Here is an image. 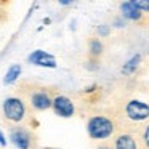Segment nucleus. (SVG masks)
<instances>
[{
  "label": "nucleus",
  "mask_w": 149,
  "mask_h": 149,
  "mask_svg": "<svg viewBox=\"0 0 149 149\" xmlns=\"http://www.w3.org/2000/svg\"><path fill=\"white\" fill-rule=\"evenodd\" d=\"M19 91V98L26 103V106H29L32 111H39V112L50 109L53 98L56 96L53 88L40 84H31V82H26V84L21 85Z\"/></svg>",
  "instance_id": "1"
},
{
  "label": "nucleus",
  "mask_w": 149,
  "mask_h": 149,
  "mask_svg": "<svg viewBox=\"0 0 149 149\" xmlns=\"http://www.w3.org/2000/svg\"><path fill=\"white\" fill-rule=\"evenodd\" d=\"M2 111H3L5 119L10 123H13V125H19V123L23 125L27 120V114H29L26 103L19 96H8L3 101Z\"/></svg>",
  "instance_id": "2"
},
{
  "label": "nucleus",
  "mask_w": 149,
  "mask_h": 149,
  "mask_svg": "<svg viewBox=\"0 0 149 149\" xmlns=\"http://www.w3.org/2000/svg\"><path fill=\"white\" fill-rule=\"evenodd\" d=\"M87 132L93 139H106L114 135L116 123L111 117L106 116H93L87 123Z\"/></svg>",
  "instance_id": "3"
},
{
  "label": "nucleus",
  "mask_w": 149,
  "mask_h": 149,
  "mask_svg": "<svg viewBox=\"0 0 149 149\" xmlns=\"http://www.w3.org/2000/svg\"><path fill=\"white\" fill-rule=\"evenodd\" d=\"M10 139L19 149H32L36 146V136H34V133L23 125L10 127Z\"/></svg>",
  "instance_id": "4"
},
{
  "label": "nucleus",
  "mask_w": 149,
  "mask_h": 149,
  "mask_svg": "<svg viewBox=\"0 0 149 149\" xmlns=\"http://www.w3.org/2000/svg\"><path fill=\"white\" fill-rule=\"evenodd\" d=\"M125 114L132 122H144L149 119V104L132 100L125 104Z\"/></svg>",
  "instance_id": "5"
},
{
  "label": "nucleus",
  "mask_w": 149,
  "mask_h": 149,
  "mask_svg": "<svg viewBox=\"0 0 149 149\" xmlns=\"http://www.w3.org/2000/svg\"><path fill=\"white\" fill-rule=\"evenodd\" d=\"M114 149H144V146L139 141L138 133L123 132L116 136V139H114Z\"/></svg>",
  "instance_id": "6"
},
{
  "label": "nucleus",
  "mask_w": 149,
  "mask_h": 149,
  "mask_svg": "<svg viewBox=\"0 0 149 149\" xmlns=\"http://www.w3.org/2000/svg\"><path fill=\"white\" fill-rule=\"evenodd\" d=\"M52 109L59 117H72L75 112V106L72 100H69L64 95H56L52 101Z\"/></svg>",
  "instance_id": "7"
},
{
  "label": "nucleus",
  "mask_w": 149,
  "mask_h": 149,
  "mask_svg": "<svg viewBox=\"0 0 149 149\" xmlns=\"http://www.w3.org/2000/svg\"><path fill=\"white\" fill-rule=\"evenodd\" d=\"M27 61L36 64V66H42V68H52V69L56 68L55 56L47 53V52H43V50H36V52H32L29 55V58H27Z\"/></svg>",
  "instance_id": "8"
},
{
  "label": "nucleus",
  "mask_w": 149,
  "mask_h": 149,
  "mask_svg": "<svg viewBox=\"0 0 149 149\" xmlns=\"http://www.w3.org/2000/svg\"><path fill=\"white\" fill-rule=\"evenodd\" d=\"M120 11H122V16L130 21H141V18H143V13L133 5V2L120 3Z\"/></svg>",
  "instance_id": "9"
},
{
  "label": "nucleus",
  "mask_w": 149,
  "mask_h": 149,
  "mask_svg": "<svg viewBox=\"0 0 149 149\" xmlns=\"http://www.w3.org/2000/svg\"><path fill=\"white\" fill-rule=\"evenodd\" d=\"M139 63H141V55H135V56H132V58L128 59V61L125 63V64L122 66V74H125V75H132L133 72L138 69V66H139Z\"/></svg>",
  "instance_id": "10"
},
{
  "label": "nucleus",
  "mask_w": 149,
  "mask_h": 149,
  "mask_svg": "<svg viewBox=\"0 0 149 149\" xmlns=\"http://www.w3.org/2000/svg\"><path fill=\"white\" fill-rule=\"evenodd\" d=\"M104 47L103 42L100 39H90V47H88V52H90V58L91 59H98L103 53Z\"/></svg>",
  "instance_id": "11"
},
{
  "label": "nucleus",
  "mask_w": 149,
  "mask_h": 149,
  "mask_svg": "<svg viewBox=\"0 0 149 149\" xmlns=\"http://www.w3.org/2000/svg\"><path fill=\"white\" fill-rule=\"evenodd\" d=\"M21 66L19 64H13L10 69H8V72L5 74V79H3V84L5 85H10V84H15V82L18 80V77L21 75Z\"/></svg>",
  "instance_id": "12"
},
{
  "label": "nucleus",
  "mask_w": 149,
  "mask_h": 149,
  "mask_svg": "<svg viewBox=\"0 0 149 149\" xmlns=\"http://www.w3.org/2000/svg\"><path fill=\"white\" fill-rule=\"evenodd\" d=\"M133 5L141 13H149V2H146V0H133Z\"/></svg>",
  "instance_id": "13"
},
{
  "label": "nucleus",
  "mask_w": 149,
  "mask_h": 149,
  "mask_svg": "<svg viewBox=\"0 0 149 149\" xmlns=\"http://www.w3.org/2000/svg\"><path fill=\"white\" fill-rule=\"evenodd\" d=\"M143 146H144V149H149V123L144 127V130H143Z\"/></svg>",
  "instance_id": "14"
},
{
  "label": "nucleus",
  "mask_w": 149,
  "mask_h": 149,
  "mask_svg": "<svg viewBox=\"0 0 149 149\" xmlns=\"http://www.w3.org/2000/svg\"><path fill=\"white\" fill-rule=\"evenodd\" d=\"M107 34H109V27H107L106 24L98 27V36H107Z\"/></svg>",
  "instance_id": "15"
},
{
  "label": "nucleus",
  "mask_w": 149,
  "mask_h": 149,
  "mask_svg": "<svg viewBox=\"0 0 149 149\" xmlns=\"http://www.w3.org/2000/svg\"><path fill=\"white\" fill-rule=\"evenodd\" d=\"M0 144H2V146L7 144V139H5V136H3V133H2V130H0Z\"/></svg>",
  "instance_id": "16"
},
{
  "label": "nucleus",
  "mask_w": 149,
  "mask_h": 149,
  "mask_svg": "<svg viewBox=\"0 0 149 149\" xmlns=\"http://www.w3.org/2000/svg\"><path fill=\"white\" fill-rule=\"evenodd\" d=\"M98 149H112V148H111V146H100Z\"/></svg>",
  "instance_id": "17"
},
{
  "label": "nucleus",
  "mask_w": 149,
  "mask_h": 149,
  "mask_svg": "<svg viewBox=\"0 0 149 149\" xmlns=\"http://www.w3.org/2000/svg\"><path fill=\"white\" fill-rule=\"evenodd\" d=\"M47 149H58V148H47Z\"/></svg>",
  "instance_id": "18"
}]
</instances>
